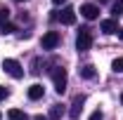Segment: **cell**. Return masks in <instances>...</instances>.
I'll use <instances>...</instances> for the list:
<instances>
[{"label": "cell", "mask_w": 123, "mask_h": 120, "mask_svg": "<svg viewBox=\"0 0 123 120\" xmlns=\"http://www.w3.org/2000/svg\"><path fill=\"white\" fill-rule=\"evenodd\" d=\"M92 47V33L90 28H80L78 31V38H76V49L78 52H88Z\"/></svg>", "instance_id": "cell-1"}, {"label": "cell", "mask_w": 123, "mask_h": 120, "mask_svg": "<svg viewBox=\"0 0 123 120\" xmlns=\"http://www.w3.org/2000/svg\"><path fill=\"white\" fill-rule=\"evenodd\" d=\"M52 82H55L57 94H64L66 92V71L64 68H55L52 71Z\"/></svg>", "instance_id": "cell-2"}, {"label": "cell", "mask_w": 123, "mask_h": 120, "mask_svg": "<svg viewBox=\"0 0 123 120\" xmlns=\"http://www.w3.org/2000/svg\"><path fill=\"white\" fill-rule=\"evenodd\" d=\"M2 68L12 75V78H21V75H24L21 64H19V61H14V59H5V61H2Z\"/></svg>", "instance_id": "cell-3"}, {"label": "cell", "mask_w": 123, "mask_h": 120, "mask_svg": "<svg viewBox=\"0 0 123 120\" xmlns=\"http://www.w3.org/2000/svg\"><path fill=\"white\" fill-rule=\"evenodd\" d=\"M40 45H43V49H55L59 45V33L57 31H47L43 35V40H40Z\"/></svg>", "instance_id": "cell-4"}, {"label": "cell", "mask_w": 123, "mask_h": 120, "mask_svg": "<svg viewBox=\"0 0 123 120\" xmlns=\"http://www.w3.org/2000/svg\"><path fill=\"white\" fill-rule=\"evenodd\" d=\"M80 14L92 21V19H97V16H99V7H97V5H92V2H85V5L80 7Z\"/></svg>", "instance_id": "cell-5"}, {"label": "cell", "mask_w": 123, "mask_h": 120, "mask_svg": "<svg viewBox=\"0 0 123 120\" xmlns=\"http://www.w3.org/2000/svg\"><path fill=\"white\" fill-rule=\"evenodd\" d=\"M59 21H62V24H66V26L76 24V10H71V7H64V10L59 12Z\"/></svg>", "instance_id": "cell-6"}, {"label": "cell", "mask_w": 123, "mask_h": 120, "mask_svg": "<svg viewBox=\"0 0 123 120\" xmlns=\"http://www.w3.org/2000/svg\"><path fill=\"white\" fill-rule=\"evenodd\" d=\"M99 28H102V33L111 35V33H118V24H116V19H104L99 24Z\"/></svg>", "instance_id": "cell-7"}, {"label": "cell", "mask_w": 123, "mask_h": 120, "mask_svg": "<svg viewBox=\"0 0 123 120\" xmlns=\"http://www.w3.org/2000/svg\"><path fill=\"white\" fill-rule=\"evenodd\" d=\"M43 94H45V90H43V85H38V82L29 87V99H31V101H38Z\"/></svg>", "instance_id": "cell-8"}, {"label": "cell", "mask_w": 123, "mask_h": 120, "mask_svg": "<svg viewBox=\"0 0 123 120\" xmlns=\"http://www.w3.org/2000/svg\"><path fill=\"white\" fill-rule=\"evenodd\" d=\"M80 111H83V97H76V99H74V104H71V111H69V115L76 120L78 115H80Z\"/></svg>", "instance_id": "cell-9"}, {"label": "cell", "mask_w": 123, "mask_h": 120, "mask_svg": "<svg viewBox=\"0 0 123 120\" xmlns=\"http://www.w3.org/2000/svg\"><path fill=\"white\" fill-rule=\"evenodd\" d=\"M78 73H80V78H85V80H92L95 78V66H83V68H78Z\"/></svg>", "instance_id": "cell-10"}, {"label": "cell", "mask_w": 123, "mask_h": 120, "mask_svg": "<svg viewBox=\"0 0 123 120\" xmlns=\"http://www.w3.org/2000/svg\"><path fill=\"white\" fill-rule=\"evenodd\" d=\"M7 118L10 120H29V115H26L24 111H19V108H12V111L7 113Z\"/></svg>", "instance_id": "cell-11"}, {"label": "cell", "mask_w": 123, "mask_h": 120, "mask_svg": "<svg viewBox=\"0 0 123 120\" xmlns=\"http://www.w3.org/2000/svg\"><path fill=\"white\" fill-rule=\"evenodd\" d=\"M62 113H64V111H62V106H52L47 118H50V120H57V118H62Z\"/></svg>", "instance_id": "cell-12"}, {"label": "cell", "mask_w": 123, "mask_h": 120, "mask_svg": "<svg viewBox=\"0 0 123 120\" xmlns=\"http://www.w3.org/2000/svg\"><path fill=\"white\" fill-rule=\"evenodd\" d=\"M111 14H114V16L123 14V0H116V2L111 5Z\"/></svg>", "instance_id": "cell-13"}, {"label": "cell", "mask_w": 123, "mask_h": 120, "mask_svg": "<svg viewBox=\"0 0 123 120\" xmlns=\"http://www.w3.org/2000/svg\"><path fill=\"white\" fill-rule=\"evenodd\" d=\"M111 68H114L116 73H123V57H118V59H114V64H111Z\"/></svg>", "instance_id": "cell-14"}, {"label": "cell", "mask_w": 123, "mask_h": 120, "mask_svg": "<svg viewBox=\"0 0 123 120\" xmlns=\"http://www.w3.org/2000/svg\"><path fill=\"white\" fill-rule=\"evenodd\" d=\"M0 31H2V33H14V24H10V21H2V26H0Z\"/></svg>", "instance_id": "cell-15"}, {"label": "cell", "mask_w": 123, "mask_h": 120, "mask_svg": "<svg viewBox=\"0 0 123 120\" xmlns=\"http://www.w3.org/2000/svg\"><path fill=\"white\" fill-rule=\"evenodd\" d=\"M90 120H102V111H95V113L90 115Z\"/></svg>", "instance_id": "cell-16"}, {"label": "cell", "mask_w": 123, "mask_h": 120, "mask_svg": "<svg viewBox=\"0 0 123 120\" xmlns=\"http://www.w3.org/2000/svg\"><path fill=\"white\" fill-rule=\"evenodd\" d=\"M2 99H7V90H5V87H0V101H2Z\"/></svg>", "instance_id": "cell-17"}, {"label": "cell", "mask_w": 123, "mask_h": 120, "mask_svg": "<svg viewBox=\"0 0 123 120\" xmlns=\"http://www.w3.org/2000/svg\"><path fill=\"white\" fill-rule=\"evenodd\" d=\"M33 120H50V118H47V115H36Z\"/></svg>", "instance_id": "cell-18"}, {"label": "cell", "mask_w": 123, "mask_h": 120, "mask_svg": "<svg viewBox=\"0 0 123 120\" xmlns=\"http://www.w3.org/2000/svg\"><path fill=\"white\" fill-rule=\"evenodd\" d=\"M118 38H121V40H123V26H121V28H118Z\"/></svg>", "instance_id": "cell-19"}, {"label": "cell", "mask_w": 123, "mask_h": 120, "mask_svg": "<svg viewBox=\"0 0 123 120\" xmlns=\"http://www.w3.org/2000/svg\"><path fill=\"white\" fill-rule=\"evenodd\" d=\"M52 2H55V5H62V2H66V0H52Z\"/></svg>", "instance_id": "cell-20"}, {"label": "cell", "mask_w": 123, "mask_h": 120, "mask_svg": "<svg viewBox=\"0 0 123 120\" xmlns=\"http://www.w3.org/2000/svg\"><path fill=\"white\" fill-rule=\"evenodd\" d=\"M14 2H26V0H14Z\"/></svg>", "instance_id": "cell-21"}, {"label": "cell", "mask_w": 123, "mask_h": 120, "mask_svg": "<svg viewBox=\"0 0 123 120\" xmlns=\"http://www.w3.org/2000/svg\"><path fill=\"white\" fill-rule=\"evenodd\" d=\"M121 101H123V94H121Z\"/></svg>", "instance_id": "cell-22"}]
</instances>
